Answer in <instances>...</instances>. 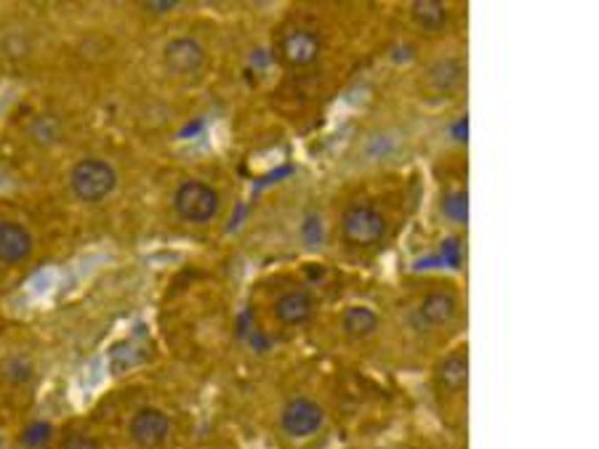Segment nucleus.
<instances>
[{"label":"nucleus","mask_w":599,"mask_h":449,"mask_svg":"<svg viewBox=\"0 0 599 449\" xmlns=\"http://www.w3.org/2000/svg\"><path fill=\"white\" fill-rule=\"evenodd\" d=\"M206 61H208V53H206L203 43L190 35L171 37L163 48V64L176 77H192V75L203 72Z\"/></svg>","instance_id":"4"},{"label":"nucleus","mask_w":599,"mask_h":449,"mask_svg":"<svg viewBox=\"0 0 599 449\" xmlns=\"http://www.w3.org/2000/svg\"><path fill=\"white\" fill-rule=\"evenodd\" d=\"M3 373H5V378H8L13 386H24V383L32 378V365H29L27 359H21V357H11V359L3 365Z\"/></svg>","instance_id":"18"},{"label":"nucleus","mask_w":599,"mask_h":449,"mask_svg":"<svg viewBox=\"0 0 599 449\" xmlns=\"http://www.w3.org/2000/svg\"><path fill=\"white\" fill-rule=\"evenodd\" d=\"M171 429H174L171 418L163 410H158V407H142L128 421L131 439L144 449L160 447L171 437Z\"/></svg>","instance_id":"6"},{"label":"nucleus","mask_w":599,"mask_h":449,"mask_svg":"<svg viewBox=\"0 0 599 449\" xmlns=\"http://www.w3.org/2000/svg\"><path fill=\"white\" fill-rule=\"evenodd\" d=\"M437 383L450 394H461L469 386V359L464 354L442 359V365L437 367Z\"/></svg>","instance_id":"11"},{"label":"nucleus","mask_w":599,"mask_h":449,"mask_svg":"<svg viewBox=\"0 0 599 449\" xmlns=\"http://www.w3.org/2000/svg\"><path fill=\"white\" fill-rule=\"evenodd\" d=\"M341 234L354 247H373L386 237V219L378 208L357 203L341 216Z\"/></svg>","instance_id":"3"},{"label":"nucleus","mask_w":599,"mask_h":449,"mask_svg":"<svg viewBox=\"0 0 599 449\" xmlns=\"http://www.w3.org/2000/svg\"><path fill=\"white\" fill-rule=\"evenodd\" d=\"M442 255L450 258L453 266H458V263H461V245H458L456 239H448V242L442 245Z\"/></svg>","instance_id":"23"},{"label":"nucleus","mask_w":599,"mask_h":449,"mask_svg":"<svg viewBox=\"0 0 599 449\" xmlns=\"http://www.w3.org/2000/svg\"><path fill=\"white\" fill-rule=\"evenodd\" d=\"M341 325H344V333L349 338L362 341V338H368L378 330V314L368 306H352V309H346Z\"/></svg>","instance_id":"15"},{"label":"nucleus","mask_w":599,"mask_h":449,"mask_svg":"<svg viewBox=\"0 0 599 449\" xmlns=\"http://www.w3.org/2000/svg\"><path fill=\"white\" fill-rule=\"evenodd\" d=\"M283 53L294 67H309L322 53V37L312 29H294L283 40Z\"/></svg>","instance_id":"9"},{"label":"nucleus","mask_w":599,"mask_h":449,"mask_svg":"<svg viewBox=\"0 0 599 449\" xmlns=\"http://www.w3.org/2000/svg\"><path fill=\"white\" fill-rule=\"evenodd\" d=\"M51 437V426L48 423H32L24 434H21V445L29 449L43 447Z\"/></svg>","instance_id":"19"},{"label":"nucleus","mask_w":599,"mask_h":449,"mask_svg":"<svg viewBox=\"0 0 599 449\" xmlns=\"http://www.w3.org/2000/svg\"><path fill=\"white\" fill-rule=\"evenodd\" d=\"M410 19L426 32H440V29H445L450 13H448L445 3H440V0H416L410 5Z\"/></svg>","instance_id":"13"},{"label":"nucleus","mask_w":599,"mask_h":449,"mask_svg":"<svg viewBox=\"0 0 599 449\" xmlns=\"http://www.w3.org/2000/svg\"><path fill=\"white\" fill-rule=\"evenodd\" d=\"M117 171L112 163L101 157H83L69 171V187L72 195L85 205H99L117 189Z\"/></svg>","instance_id":"1"},{"label":"nucleus","mask_w":599,"mask_h":449,"mask_svg":"<svg viewBox=\"0 0 599 449\" xmlns=\"http://www.w3.org/2000/svg\"><path fill=\"white\" fill-rule=\"evenodd\" d=\"M458 314V301L456 295L445 293V290H434L429 295L421 298L416 317L426 325V327H445L456 319Z\"/></svg>","instance_id":"8"},{"label":"nucleus","mask_w":599,"mask_h":449,"mask_svg":"<svg viewBox=\"0 0 599 449\" xmlns=\"http://www.w3.org/2000/svg\"><path fill=\"white\" fill-rule=\"evenodd\" d=\"M450 136L461 144L469 141V115H461L453 125H450Z\"/></svg>","instance_id":"21"},{"label":"nucleus","mask_w":599,"mask_h":449,"mask_svg":"<svg viewBox=\"0 0 599 449\" xmlns=\"http://www.w3.org/2000/svg\"><path fill=\"white\" fill-rule=\"evenodd\" d=\"M32 250H35V239L27 226L11 219L0 221V263L3 266H21L24 261H29Z\"/></svg>","instance_id":"7"},{"label":"nucleus","mask_w":599,"mask_h":449,"mask_svg":"<svg viewBox=\"0 0 599 449\" xmlns=\"http://www.w3.org/2000/svg\"><path fill=\"white\" fill-rule=\"evenodd\" d=\"M301 234L306 237V242H317V239H322V226H320V221H317L314 216H309V219L301 224Z\"/></svg>","instance_id":"22"},{"label":"nucleus","mask_w":599,"mask_h":449,"mask_svg":"<svg viewBox=\"0 0 599 449\" xmlns=\"http://www.w3.org/2000/svg\"><path fill=\"white\" fill-rule=\"evenodd\" d=\"M61 131H64L61 120H59L56 115H51V112H40V115H35V117L29 120V125H27V136H29V141H32L35 147H40V149L53 147V144L61 139Z\"/></svg>","instance_id":"12"},{"label":"nucleus","mask_w":599,"mask_h":449,"mask_svg":"<svg viewBox=\"0 0 599 449\" xmlns=\"http://www.w3.org/2000/svg\"><path fill=\"white\" fill-rule=\"evenodd\" d=\"M147 8H150V11H174V3H168V0H158V3H147Z\"/></svg>","instance_id":"24"},{"label":"nucleus","mask_w":599,"mask_h":449,"mask_svg":"<svg viewBox=\"0 0 599 449\" xmlns=\"http://www.w3.org/2000/svg\"><path fill=\"white\" fill-rule=\"evenodd\" d=\"M325 423V410L320 407V402L309 399V397H296L291 399L283 413H280V429L286 437L291 439H309L314 437Z\"/></svg>","instance_id":"5"},{"label":"nucleus","mask_w":599,"mask_h":449,"mask_svg":"<svg viewBox=\"0 0 599 449\" xmlns=\"http://www.w3.org/2000/svg\"><path fill=\"white\" fill-rule=\"evenodd\" d=\"M174 211L187 224H211L222 211V195L200 179H187L174 192Z\"/></svg>","instance_id":"2"},{"label":"nucleus","mask_w":599,"mask_h":449,"mask_svg":"<svg viewBox=\"0 0 599 449\" xmlns=\"http://www.w3.org/2000/svg\"><path fill=\"white\" fill-rule=\"evenodd\" d=\"M461 77H464V67H461L458 59H440V61H434V64L429 67V72H426L429 85H432L434 91H440V93L456 91L458 83H461Z\"/></svg>","instance_id":"14"},{"label":"nucleus","mask_w":599,"mask_h":449,"mask_svg":"<svg viewBox=\"0 0 599 449\" xmlns=\"http://www.w3.org/2000/svg\"><path fill=\"white\" fill-rule=\"evenodd\" d=\"M61 449H104L99 439H93L91 434H69L64 439Z\"/></svg>","instance_id":"20"},{"label":"nucleus","mask_w":599,"mask_h":449,"mask_svg":"<svg viewBox=\"0 0 599 449\" xmlns=\"http://www.w3.org/2000/svg\"><path fill=\"white\" fill-rule=\"evenodd\" d=\"M440 208H442L448 221L469 224V197H466V192H448V195H442Z\"/></svg>","instance_id":"16"},{"label":"nucleus","mask_w":599,"mask_h":449,"mask_svg":"<svg viewBox=\"0 0 599 449\" xmlns=\"http://www.w3.org/2000/svg\"><path fill=\"white\" fill-rule=\"evenodd\" d=\"M314 314V301L304 290H288L275 301V317L286 327H299Z\"/></svg>","instance_id":"10"},{"label":"nucleus","mask_w":599,"mask_h":449,"mask_svg":"<svg viewBox=\"0 0 599 449\" xmlns=\"http://www.w3.org/2000/svg\"><path fill=\"white\" fill-rule=\"evenodd\" d=\"M112 354H123V359H112V365H115L117 373L120 370H131V367L142 365V359H144V351L136 343H120V346L112 349Z\"/></svg>","instance_id":"17"}]
</instances>
